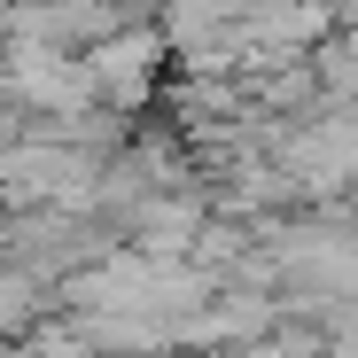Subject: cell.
<instances>
[{
    "instance_id": "1",
    "label": "cell",
    "mask_w": 358,
    "mask_h": 358,
    "mask_svg": "<svg viewBox=\"0 0 358 358\" xmlns=\"http://www.w3.org/2000/svg\"><path fill=\"white\" fill-rule=\"evenodd\" d=\"M164 24H141V31H109V39H94L86 47V63H94V86H101V101L109 109H133L141 94H148V78H156V63H164Z\"/></svg>"
},
{
    "instance_id": "2",
    "label": "cell",
    "mask_w": 358,
    "mask_h": 358,
    "mask_svg": "<svg viewBox=\"0 0 358 358\" xmlns=\"http://www.w3.org/2000/svg\"><path fill=\"white\" fill-rule=\"evenodd\" d=\"M31 273H0V327H24L31 320Z\"/></svg>"
}]
</instances>
